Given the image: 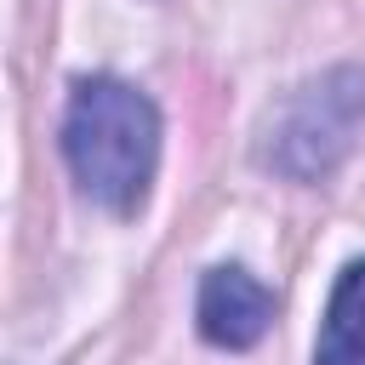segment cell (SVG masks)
Instances as JSON below:
<instances>
[{
	"mask_svg": "<svg viewBox=\"0 0 365 365\" xmlns=\"http://www.w3.org/2000/svg\"><path fill=\"white\" fill-rule=\"evenodd\" d=\"M63 160L91 205L114 217L143 211L160 165V108L131 80L114 74L80 80L63 114Z\"/></svg>",
	"mask_w": 365,
	"mask_h": 365,
	"instance_id": "6da1fadb",
	"label": "cell"
},
{
	"mask_svg": "<svg viewBox=\"0 0 365 365\" xmlns=\"http://www.w3.org/2000/svg\"><path fill=\"white\" fill-rule=\"evenodd\" d=\"M359 120H365V74H359V68H325L319 80L297 86V91L279 103V114L268 120V148H262V160H268L274 171L297 177V182L325 177V171L348 154Z\"/></svg>",
	"mask_w": 365,
	"mask_h": 365,
	"instance_id": "7a4b0ae2",
	"label": "cell"
},
{
	"mask_svg": "<svg viewBox=\"0 0 365 365\" xmlns=\"http://www.w3.org/2000/svg\"><path fill=\"white\" fill-rule=\"evenodd\" d=\"M194 319H200V336L211 348H257L274 325V297L262 279H251L245 268L222 262V268H205L200 279V297H194Z\"/></svg>",
	"mask_w": 365,
	"mask_h": 365,
	"instance_id": "3957f363",
	"label": "cell"
},
{
	"mask_svg": "<svg viewBox=\"0 0 365 365\" xmlns=\"http://www.w3.org/2000/svg\"><path fill=\"white\" fill-rule=\"evenodd\" d=\"M314 365H365V257H354L331 285L314 336Z\"/></svg>",
	"mask_w": 365,
	"mask_h": 365,
	"instance_id": "277c9868",
	"label": "cell"
}]
</instances>
